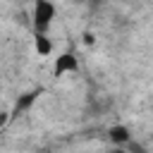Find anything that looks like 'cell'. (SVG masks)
Returning <instances> with one entry per match:
<instances>
[{
    "mask_svg": "<svg viewBox=\"0 0 153 153\" xmlns=\"http://www.w3.org/2000/svg\"><path fill=\"white\" fill-rule=\"evenodd\" d=\"M55 17V5L50 0H36V7H33V26L38 33H43L48 26H50V19Z\"/></svg>",
    "mask_w": 153,
    "mask_h": 153,
    "instance_id": "cell-1",
    "label": "cell"
},
{
    "mask_svg": "<svg viewBox=\"0 0 153 153\" xmlns=\"http://www.w3.org/2000/svg\"><path fill=\"white\" fill-rule=\"evenodd\" d=\"M79 69V62L72 53H62L57 60H55V76L65 74V72H76Z\"/></svg>",
    "mask_w": 153,
    "mask_h": 153,
    "instance_id": "cell-2",
    "label": "cell"
},
{
    "mask_svg": "<svg viewBox=\"0 0 153 153\" xmlns=\"http://www.w3.org/2000/svg\"><path fill=\"white\" fill-rule=\"evenodd\" d=\"M41 96V88L38 91H29V93H24L19 100H17V105H14V115H19V112H24V110H29L31 105H33V100Z\"/></svg>",
    "mask_w": 153,
    "mask_h": 153,
    "instance_id": "cell-3",
    "label": "cell"
},
{
    "mask_svg": "<svg viewBox=\"0 0 153 153\" xmlns=\"http://www.w3.org/2000/svg\"><path fill=\"white\" fill-rule=\"evenodd\" d=\"M110 141H115V143H127V141H129V129H127L124 124L110 127Z\"/></svg>",
    "mask_w": 153,
    "mask_h": 153,
    "instance_id": "cell-4",
    "label": "cell"
},
{
    "mask_svg": "<svg viewBox=\"0 0 153 153\" xmlns=\"http://www.w3.org/2000/svg\"><path fill=\"white\" fill-rule=\"evenodd\" d=\"M36 50H38V55H48V53H50V41H48L43 33L36 36Z\"/></svg>",
    "mask_w": 153,
    "mask_h": 153,
    "instance_id": "cell-5",
    "label": "cell"
},
{
    "mask_svg": "<svg viewBox=\"0 0 153 153\" xmlns=\"http://www.w3.org/2000/svg\"><path fill=\"white\" fill-rule=\"evenodd\" d=\"M5 122H7V112H0V127H2Z\"/></svg>",
    "mask_w": 153,
    "mask_h": 153,
    "instance_id": "cell-6",
    "label": "cell"
},
{
    "mask_svg": "<svg viewBox=\"0 0 153 153\" xmlns=\"http://www.w3.org/2000/svg\"><path fill=\"white\" fill-rule=\"evenodd\" d=\"M117 153H124V151H117Z\"/></svg>",
    "mask_w": 153,
    "mask_h": 153,
    "instance_id": "cell-7",
    "label": "cell"
}]
</instances>
